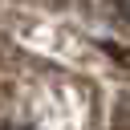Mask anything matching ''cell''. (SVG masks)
Returning <instances> with one entry per match:
<instances>
[{
    "instance_id": "6da1fadb",
    "label": "cell",
    "mask_w": 130,
    "mask_h": 130,
    "mask_svg": "<svg viewBox=\"0 0 130 130\" xmlns=\"http://www.w3.org/2000/svg\"><path fill=\"white\" fill-rule=\"evenodd\" d=\"M114 8H118V12L126 16V20H130V0H114Z\"/></svg>"
},
{
    "instance_id": "7a4b0ae2",
    "label": "cell",
    "mask_w": 130,
    "mask_h": 130,
    "mask_svg": "<svg viewBox=\"0 0 130 130\" xmlns=\"http://www.w3.org/2000/svg\"><path fill=\"white\" fill-rule=\"evenodd\" d=\"M0 130H32V126H20V122H4Z\"/></svg>"
}]
</instances>
